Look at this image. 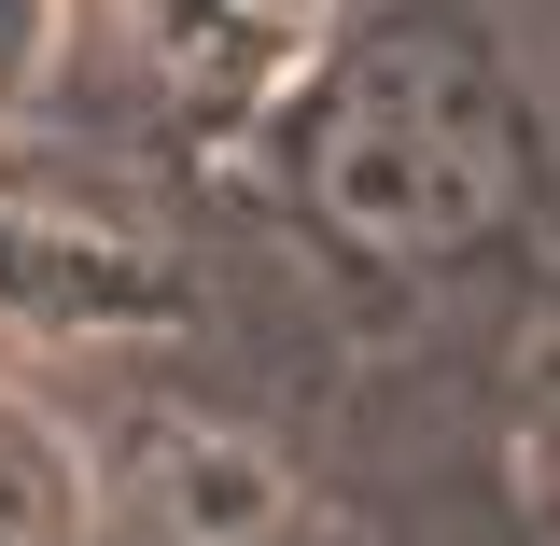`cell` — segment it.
Segmentation results:
<instances>
[{
	"label": "cell",
	"mask_w": 560,
	"mask_h": 546,
	"mask_svg": "<svg viewBox=\"0 0 560 546\" xmlns=\"http://www.w3.org/2000/svg\"><path fill=\"white\" fill-rule=\"evenodd\" d=\"M84 533V463L0 393V546H70Z\"/></svg>",
	"instance_id": "1"
},
{
	"label": "cell",
	"mask_w": 560,
	"mask_h": 546,
	"mask_svg": "<svg viewBox=\"0 0 560 546\" xmlns=\"http://www.w3.org/2000/svg\"><path fill=\"white\" fill-rule=\"evenodd\" d=\"M533 434H547V477H560V350L533 364Z\"/></svg>",
	"instance_id": "2"
}]
</instances>
